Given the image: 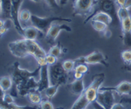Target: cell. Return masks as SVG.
<instances>
[{"instance_id": "13", "label": "cell", "mask_w": 131, "mask_h": 109, "mask_svg": "<svg viewBox=\"0 0 131 109\" xmlns=\"http://www.w3.org/2000/svg\"><path fill=\"white\" fill-rule=\"evenodd\" d=\"M68 89L73 94L77 96H80L85 91V85H84V79L83 78L80 79H75L74 81H73L72 83L69 84Z\"/></svg>"}, {"instance_id": "18", "label": "cell", "mask_w": 131, "mask_h": 109, "mask_svg": "<svg viewBox=\"0 0 131 109\" xmlns=\"http://www.w3.org/2000/svg\"><path fill=\"white\" fill-rule=\"evenodd\" d=\"M0 109H40V107H37V106H18V105L14 103H5L3 102L0 104Z\"/></svg>"}, {"instance_id": "32", "label": "cell", "mask_w": 131, "mask_h": 109, "mask_svg": "<svg viewBox=\"0 0 131 109\" xmlns=\"http://www.w3.org/2000/svg\"><path fill=\"white\" fill-rule=\"evenodd\" d=\"M44 1H45V3L47 5L48 7L52 8V9L60 7V5H59V3H58V0H44Z\"/></svg>"}, {"instance_id": "1", "label": "cell", "mask_w": 131, "mask_h": 109, "mask_svg": "<svg viewBox=\"0 0 131 109\" xmlns=\"http://www.w3.org/2000/svg\"><path fill=\"white\" fill-rule=\"evenodd\" d=\"M41 66H39V67L33 72H30L25 69H22L19 67V65L18 62H15L12 66V78L13 79V82H15L16 87L20 85H23L25 81H27L31 77H37L40 72Z\"/></svg>"}, {"instance_id": "12", "label": "cell", "mask_w": 131, "mask_h": 109, "mask_svg": "<svg viewBox=\"0 0 131 109\" xmlns=\"http://www.w3.org/2000/svg\"><path fill=\"white\" fill-rule=\"evenodd\" d=\"M43 35H45L43 32L36 28L35 26H31L24 28V32H23V39H29V40H36L39 38H41Z\"/></svg>"}, {"instance_id": "24", "label": "cell", "mask_w": 131, "mask_h": 109, "mask_svg": "<svg viewBox=\"0 0 131 109\" xmlns=\"http://www.w3.org/2000/svg\"><path fill=\"white\" fill-rule=\"evenodd\" d=\"M31 13L28 10H20L18 13V19L21 22H28L31 21Z\"/></svg>"}, {"instance_id": "17", "label": "cell", "mask_w": 131, "mask_h": 109, "mask_svg": "<svg viewBox=\"0 0 131 109\" xmlns=\"http://www.w3.org/2000/svg\"><path fill=\"white\" fill-rule=\"evenodd\" d=\"M2 1V15L10 19L12 13V0H1Z\"/></svg>"}, {"instance_id": "10", "label": "cell", "mask_w": 131, "mask_h": 109, "mask_svg": "<svg viewBox=\"0 0 131 109\" xmlns=\"http://www.w3.org/2000/svg\"><path fill=\"white\" fill-rule=\"evenodd\" d=\"M23 0H12V13H10V20L14 27L19 34L23 36L24 28L21 26V23L18 19V13L20 10V6Z\"/></svg>"}, {"instance_id": "36", "label": "cell", "mask_w": 131, "mask_h": 109, "mask_svg": "<svg viewBox=\"0 0 131 109\" xmlns=\"http://www.w3.org/2000/svg\"><path fill=\"white\" fill-rule=\"evenodd\" d=\"M92 104H93V106H94V109H106V108H104V107H103V106H101V105L99 104L98 102L96 101V100H95V101H94V102H93Z\"/></svg>"}, {"instance_id": "8", "label": "cell", "mask_w": 131, "mask_h": 109, "mask_svg": "<svg viewBox=\"0 0 131 109\" xmlns=\"http://www.w3.org/2000/svg\"><path fill=\"white\" fill-rule=\"evenodd\" d=\"M61 31H67L70 32L72 31V28L66 24H58L56 22L52 23L47 32L46 33V39L48 43H54Z\"/></svg>"}, {"instance_id": "11", "label": "cell", "mask_w": 131, "mask_h": 109, "mask_svg": "<svg viewBox=\"0 0 131 109\" xmlns=\"http://www.w3.org/2000/svg\"><path fill=\"white\" fill-rule=\"evenodd\" d=\"M49 86H51L50 77H49V66H41L40 72H39V79L38 80V88L37 91L39 93H42L43 91L47 88Z\"/></svg>"}, {"instance_id": "2", "label": "cell", "mask_w": 131, "mask_h": 109, "mask_svg": "<svg viewBox=\"0 0 131 109\" xmlns=\"http://www.w3.org/2000/svg\"><path fill=\"white\" fill-rule=\"evenodd\" d=\"M56 21H66V22H71L70 18H64L60 17H46V18H41L34 14H31V23L33 26L40 30L44 34L47 32L48 29L50 28L51 25Z\"/></svg>"}, {"instance_id": "42", "label": "cell", "mask_w": 131, "mask_h": 109, "mask_svg": "<svg viewBox=\"0 0 131 109\" xmlns=\"http://www.w3.org/2000/svg\"><path fill=\"white\" fill-rule=\"evenodd\" d=\"M127 69H128V70H129V71H131V62L129 63V64H128V67H127Z\"/></svg>"}, {"instance_id": "14", "label": "cell", "mask_w": 131, "mask_h": 109, "mask_svg": "<svg viewBox=\"0 0 131 109\" xmlns=\"http://www.w3.org/2000/svg\"><path fill=\"white\" fill-rule=\"evenodd\" d=\"M113 91H115L120 95H130L131 94V82L128 81H122L115 87L109 88Z\"/></svg>"}, {"instance_id": "21", "label": "cell", "mask_w": 131, "mask_h": 109, "mask_svg": "<svg viewBox=\"0 0 131 109\" xmlns=\"http://www.w3.org/2000/svg\"><path fill=\"white\" fill-rule=\"evenodd\" d=\"M60 86L59 85H51L46 88L45 91V95L46 97H47L48 99H52V97L56 95V93H58V90L60 88Z\"/></svg>"}, {"instance_id": "5", "label": "cell", "mask_w": 131, "mask_h": 109, "mask_svg": "<svg viewBox=\"0 0 131 109\" xmlns=\"http://www.w3.org/2000/svg\"><path fill=\"white\" fill-rule=\"evenodd\" d=\"M75 63H79V64H86V65H93V64H101L105 66H107L108 64L107 63V58L99 50H95L90 54L83 57L77 58L73 59Z\"/></svg>"}, {"instance_id": "40", "label": "cell", "mask_w": 131, "mask_h": 109, "mask_svg": "<svg viewBox=\"0 0 131 109\" xmlns=\"http://www.w3.org/2000/svg\"><path fill=\"white\" fill-rule=\"evenodd\" d=\"M124 7L128 8V9H130V8H131V0H126L125 5H124Z\"/></svg>"}, {"instance_id": "29", "label": "cell", "mask_w": 131, "mask_h": 109, "mask_svg": "<svg viewBox=\"0 0 131 109\" xmlns=\"http://www.w3.org/2000/svg\"><path fill=\"white\" fill-rule=\"evenodd\" d=\"M88 68L86 64H79L77 66H75V68H74V72H81L82 74H85V73L88 72Z\"/></svg>"}, {"instance_id": "20", "label": "cell", "mask_w": 131, "mask_h": 109, "mask_svg": "<svg viewBox=\"0 0 131 109\" xmlns=\"http://www.w3.org/2000/svg\"><path fill=\"white\" fill-rule=\"evenodd\" d=\"M27 97H28L29 101H30L31 104L38 105V104H40V102L42 101L40 93L38 92L37 90L30 92V93L27 94Z\"/></svg>"}, {"instance_id": "38", "label": "cell", "mask_w": 131, "mask_h": 109, "mask_svg": "<svg viewBox=\"0 0 131 109\" xmlns=\"http://www.w3.org/2000/svg\"><path fill=\"white\" fill-rule=\"evenodd\" d=\"M74 77L75 79H80L83 78V74L81 72H74Z\"/></svg>"}, {"instance_id": "43", "label": "cell", "mask_w": 131, "mask_h": 109, "mask_svg": "<svg viewBox=\"0 0 131 109\" xmlns=\"http://www.w3.org/2000/svg\"><path fill=\"white\" fill-rule=\"evenodd\" d=\"M31 1H32V2H35V3H39V2H40L41 0H31Z\"/></svg>"}, {"instance_id": "22", "label": "cell", "mask_w": 131, "mask_h": 109, "mask_svg": "<svg viewBox=\"0 0 131 109\" xmlns=\"http://www.w3.org/2000/svg\"><path fill=\"white\" fill-rule=\"evenodd\" d=\"M117 16H118V18H119V19L121 22L122 20L125 19V18H129V17L131 16L129 9L124 7V6H119V8L117 9Z\"/></svg>"}, {"instance_id": "31", "label": "cell", "mask_w": 131, "mask_h": 109, "mask_svg": "<svg viewBox=\"0 0 131 109\" xmlns=\"http://www.w3.org/2000/svg\"><path fill=\"white\" fill-rule=\"evenodd\" d=\"M57 58L55 56H52L51 55V54H46V64L48 65V66H52V65L56 64L57 63Z\"/></svg>"}, {"instance_id": "44", "label": "cell", "mask_w": 131, "mask_h": 109, "mask_svg": "<svg viewBox=\"0 0 131 109\" xmlns=\"http://www.w3.org/2000/svg\"><path fill=\"white\" fill-rule=\"evenodd\" d=\"M0 36H1V33H0Z\"/></svg>"}, {"instance_id": "33", "label": "cell", "mask_w": 131, "mask_h": 109, "mask_svg": "<svg viewBox=\"0 0 131 109\" xmlns=\"http://www.w3.org/2000/svg\"><path fill=\"white\" fill-rule=\"evenodd\" d=\"M4 102L8 103V104L14 103V98L12 97L10 93H5V97H4Z\"/></svg>"}, {"instance_id": "4", "label": "cell", "mask_w": 131, "mask_h": 109, "mask_svg": "<svg viewBox=\"0 0 131 109\" xmlns=\"http://www.w3.org/2000/svg\"><path fill=\"white\" fill-rule=\"evenodd\" d=\"M98 0H74L73 13L80 16H89L94 10Z\"/></svg>"}, {"instance_id": "41", "label": "cell", "mask_w": 131, "mask_h": 109, "mask_svg": "<svg viewBox=\"0 0 131 109\" xmlns=\"http://www.w3.org/2000/svg\"><path fill=\"white\" fill-rule=\"evenodd\" d=\"M2 15V1L0 0V16Z\"/></svg>"}, {"instance_id": "7", "label": "cell", "mask_w": 131, "mask_h": 109, "mask_svg": "<svg viewBox=\"0 0 131 109\" xmlns=\"http://www.w3.org/2000/svg\"><path fill=\"white\" fill-rule=\"evenodd\" d=\"M96 101L106 109H112L115 104L114 91L109 88H100L97 94Z\"/></svg>"}, {"instance_id": "28", "label": "cell", "mask_w": 131, "mask_h": 109, "mask_svg": "<svg viewBox=\"0 0 131 109\" xmlns=\"http://www.w3.org/2000/svg\"><path fill=\"white\" fill-rule=\"evenodd\" d=\"M122 56V58L123 59V61L125 64H129L131 62V51L130 50H125L122 52L121 54Z\"/></svg>"}, {"instance_id": "26", "label": "cell", "mask_w": 131, "mask_h": 109, "mask_svg": "<svg viewBox=\"0 0 131 109\" xmlns=\"http://www.w3.org/2000/svg\"><path fill=\"white\" fill-rule=\"evenodd\" d=\"M122 32H131V16L122 21Z\"/></svg>"}, {"instance_id": "34", "label": "cell", "mask_w": 131, "mask_h": 109, "mask_svg": "<svg viewBox=\"0 0 131 109\" xmlns=\"http://www.w3.org/2000/svg\"><path fill=\"white\" fill-rule=\"evenodd\" d=\"M5 93L6 92H5L0 87V104H2L4 102V97H5Z\"/></svg>"}, {"instance_id": "27", "label": "cell", "mask_w": 131, "mask_h": 109, "mask_svg": "<svg viewBox=\"0 0 131 109\" xmlns=\"http://www.w3.org/2000/svg\"><path fill=\"white\" fill-rule=\"evenodd\" d=\"M48 53L52 56H55L56 58H59L61 55V53H62V49H61L59 45H55L50 48Z\"/></svg>"}, {"instance_id": "9", "label": "cell", "mask_w": 131, "mask_h": 109, "mask_svg": "<svg viewBox=\"0 0 131 109\" xmlns=\"http://www.w3.org/2000/svg\"><path fill=\"white\" fill-rule=\"evenodd\" d=\"M8 48H9L12 55L17 58H25L29 56L28 52H27L26 43H25V39L10 42L8 45Z\"/></svg>"}, {"instance_id": "37", "label": "cell", "mask_w": 131, "mask_h": 109, "mask_svg": "<svg viewBox=\"0 0 131 109\" xmlns=\"http://www.w3.org/2000/svg\"><path fill=\"white\" fill-rule=\"evenodd\" d=\"M69 0H58V3L60 6H65L66 5H67Z\"/></svg>"}, {"instance_id": "45", "label": "cell", "mask_w": 131, "mask_h": 109, "mask_svg": "<svg viewBox=\"0 0 131 109\" xmlns=\"http://www.w3.org/2000/svg\"></svg>"}, {"instance_id": "19", "label": "cell", "mask_w": 131, "mask_h": 109, "mask_svg": "<svg viewBox=\"0 0 131 109\" xmlns=\"http://www.w3.org/2000/svg\"><path fill=\"white\" fill-rule=\"evenodd\" d=\"M13 79L10 76H4L0 78V87L5 92H7L12 88Z\"/></svg>"}, {"instance_id": "39", "label": "cell", "mask_w": 131, "mask_h": 109, "mask_svg": "<svg viewBox=\"0 0 131 109\" xmlns=\"http://www.w3.org/2000/svg\"><path fill=\"white\" fill-rule=\"evenodd\" d=\"M115 1H116V3H117V5L119 6H124L126 0H115Z\"/></svg>"}, {"instance_id": "35", "label": "cell", "mask_w": 131, "mask_h": 109, "mask_svg": "<svg viewBox=\"0 0 131 109\" xmlns=\"http://www.w3.org/2000/svg\"><path fill=\"white\" fill-rule=\"evenodd\" d=\"M112 109H125V106H124L122 103H115L113 106Z\"/></svg>"}, {"instance_id": "30", "label": "cell", "mask_w": 131, "mask_h": 109, "mask_svg": "<svg viewBox=\"0 0 131 109\" xmlns=\"http://www.w3.org/2000/svg\"><path fill=\"white\" fill-rule=\"evenodd\" d=\"M40 109H54L53 105L50 100H42L39 104Z\"/></svg>"}, {"instance_id": "16", "label": "cell", "mask_w": 131, "mask_h": 109, "mask_svg": "<svg viewBox=\"0 0 131 109\" xmlns=\"http://www.w3.org/2000/svg\"><path fill=\"white\" fill-rule=\"evenodd\" d=\"M89 104L91 103L88 100L83 93L80 96H78V99L75 100L70 109H86Z\"/></svg>"}, {"instance_id": "15", "label": "cell", "mask_w": 131, "mask_h": 109, "mask_svg": "<svg viewBox=\"0 0 131 109\" xmlns=\"http://www.w3.org/2000/svg\"><path fill=\"white\" fill-rule=\"evenodd\" d=\"M90 18L93 21H100V22L105 23L107 26H109L112 23V17L105 11H99L94 16H91Z\"/></svg>"}, {"instance_id": "3", "label": "cell", "mask_w": 131, "mask_h": 109, "mask_svg": "<svg viewBox=\"0 0 131 109\" xmlns=\"http://www.w3.org/2000/svg\"><path fill=\"white\" fill-rule=\"evenodd\" d=\"M67 72H66L62 66V63L49 66V77L51 85H64L67 80Z\"/></svg>"}, {"instance_id": "23", "label": "cell", "mask_w": 131, "mask_h": 109, "mask_svg": "<svg viewBox=\"0 0 131 109\" xmlns=\"http://www.w3.org/2000/svg\"><path fill=\"white\" fill-rule=\"evenodd\" d=\"M92 25L93 28L94 29L95 31H99V32H103L104 33L105 31H107L108 29H107V25H106L105 23H102V22H100V21H93L92 20Z\"/></svg>"}, {"instance_id": "6", "label": "cell", "mask_w": 131, "mask_h": 109, "mask_svg": "<svg viewBox=\"0 0 131 109\" xmlns=\"http://www.w3.org/2000/svg\"><path fill=\"white\" fill-rule=\"evenodd\" d=\"M104 79H105L104 73L96 75L94 80H93L90 85L85 89L84 94H85L86 98L88 99V100L90 103H93V102L96 100L97 94H98L99 90L101 88V84L104 81Z\"/></svg>"}, {"instance_id": "25", "label": "cell", "mask_w": 131, "mask_h": 109, "mask_svg": "<svg viewBox=\"0 0 131 109\" xmlns=\"http://www.w3.org/2000/svg\"><path fill=\"white\" fill-rule=\"evenodd\" d=\"M62 66L64 68V70L66 72H71V71H74L75 68V61L74 60H65L62 62Z\"/></svg>"}]
</instances>
